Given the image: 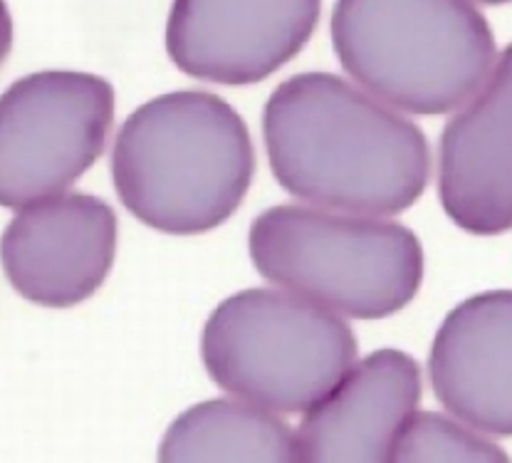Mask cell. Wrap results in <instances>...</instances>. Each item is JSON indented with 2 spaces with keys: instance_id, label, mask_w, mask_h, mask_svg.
Listing matches in <instances>:
<instances>
[{
  "instance_id": "8fae6325",
  "label": "cell",
  "mask_w": 512,
  "mask_h": 463,
  "mask_svg": "<svg viewBox=\"0 0 512 463\" xmlns=\"http://www.w3.org/2000/svg\"><path fill=\"white\" fill-rule=\"evenodd\" d=\"M428 372L436 399L456 419L512 436V290L478 293L448 312Z\"/></svg>"
},
{
  "instance_id": "5b68a950",
  "label": "cell",
  "mask_w": 512,
  "mask_h": 463,
  "mask_svg": "<svg viewBox=\"0 0 512 463\" xmlns=\"http://www.w3.org/2000/svg\"><path fill=\"white\" fill-rule=\"evenodd\" d=\"M208 377L270 412L310 409L357 357L337 312L290 290L250 288L223 300L201 335Z\"/></svg>"
},
{
  "instance_id": "9c48e42d",
  "label": "cell",
  "mask_w": 512,
  "mask_h": 463,
  "mask_svg": "<svg viewBox=\"0 0 512 463\" xmlns=\"http://www.w3.org/2000/svg\"><path fill=\"white\" fill-rule=\"evenodd\" d=\"M441 134L438 196L473 236L512 228V43Z\"/></svg>"
},
{
  "instance_id": "30bf717a",
  "label": "cell",
  "mask_w": 512,
  "mask_h": 463,
  "mask_svg": "<svg viewBox=\"0 0 512 463\" xmlns=\"http://www.w3.org/2000/svg\"><path fill=\"white\" fill-rule=\"evenodd\" d=\"M421 369L401 350H376L305 409L295 434L297 461L384 463L391 444L416 412Z\"/></svg>"
},
{
  "instance_id": "7a4b0ae2",
  "label": "cell",
  "mask_w": 512,
  "mask_h": 463,
  "mask_svg": "<svg viewBox=\"0 0 512 463\" xmlns=\"http://www.w3.org/2000/svg\"><path fill=\"white\" fill-rule=\"evenodd\" d=\"M255 171L243 117L211 92H169L119 129L112 179L122 204L171 236L213 231L238 211Z\"/></svg>"
},
{
  "instance_id": "3957f363",
  "label": "cell",
  "mask_w": 512,
  "mask_h": 463,
  "mask_svg": "<svg viewBox=\"0 0 512 463\" xmlns=\"http://www.w3.org/2000/svg\"><path fill=\"white\" fill-rule=\"evenodd\" d=\"M332 45L359 87L411 114H446L483 85L495 38L470 0H337Z\"/></svg>"
},
{
  "instance_id": "4fadbf2b",
  "label": "cell",
  "mask_w": 512,
  "mask_h": 463,
  "mask_svg": "<svg viewBox=\"0 0 512 463\" xmlns=\"http://www.w3.org/2000/svg\"><path fill=\"white\" fill-rule=\"evenodd\" d=\"M389 461L500 463L510 461V456L466 421H456L436 412H414L396 434Z\"/></svg>"
},
{
  "instance_id": "6da1fadb",
  "label": "cell",
  "mask_w": 512,
  "mask_h": 463,
  "mask_svg": "<svg viewBox=\"0 0 512 463\" xmlns=\"http://www.w3.org/2000/svg\"><path fill=\"white\" fill-rule=\"evenodd\" d=\"M270 169L287 194L334 211L394 216L431 174L423 132L386 102L329 72H302L263 112Z\"/></svg>"
},
{
  "instance_id": "ba28073f",
  "label": "cell",
  "mask_w": 512,
  "mask_h": 463,
  "mask_svg": "<svg viewBox=\"0 0 512 463\" xmlns=\"http://www.w3.org/2000/svg\"><path fill=\"white\" fill-rule=\"evenodd\" d=\"M117 253V216L90 194H57L18 208L0 238L10 285L45 308H72L107 280Z\"/></svg>"
},
{
  "instance_id": "52a82bcc",
  "label": "cell",
  "mask_w": 512,
  "mask_h": 463,
  "mask_svg": "<svg viewBox=\"0 0 512 463\" xmlns=\"http://www.w3.org/2000/svg\"><path fill=\"white\" fill-rule=\"evenodd\" d=\"M320 5L322 0H174L166 50L196 80L255 85L305 48Z\"/></svg>"
},
{
  "instance_id": "277c9868",
  "label": "cell",
  "mask_w": 512,
  "mask_h": 463,
  "mask_svg": "<svg viewBox=\"0 0 512 463\" xmlns=\"http://www.w3.org/2000/svg\"><path fill=\"white\" fill-rule=\"evenodd\" d=\"M248 246L270 283L354 320L404 310L423 280L416 233L367 213L273 206L253 221Z\"/></svg>"
},
{
  "instance_id": "9a60e30c",
  "label": "cell",
  "mask_w": 512,
  "mask_h": 463,
  "mask_svg": "<svg viewBox=\"0 0 512 463\" xmlns=\"http://www.w3.org/2000/svg\"><path fill=\"white\" fill-rule=\"evenodd\" d=\"M478 3H485V5H503V3H512V0H478Z\"/></svg>"
},
{
  "instance_id": "7c38bea8",
  "label": "cell",
  "mask_w": 512,
  "mask_h": 463,
  "mask_svg": "<svg viewBox=\"0 0 512 463\" xmlns=\"http://www.w3.org/2000/svg\"><path fill=\"white\" fill-rule=\"evenodd\" d=\"M159 461H297L295 434L270 409L211 399L184 412L166 431Z\"/></svg>"
},
{
  "instance_id": "8992f818",
  "label": "cell",
  "mask_w": 512,
  "mask_h": 463,
  "mask_svg": "<svg viewBox=\"0 0 512 463\" xmlns=\"http://www.w3.org/2000/svg\"><path fill=\"white\" fill-rule=\"evenodd\" d=\"M114 119V90L87 72H35L0 95V206L62 194L92 169Z\"/></svg>"
},
{
  "instance_id": "5bb4252c",
  "label": "cell",
  "mask_w": 512,
  "mask_h": 463,
  "mask_svg": "<svg viewBox=\"0 0 512 463\" xmlns=\"http://www.w3.org/2000/svg\"><path fill=\"white\" fill-rule=\"evenodd\" d=\"M10 48H13V18L5 0H0V65L10 55Z\"/></svg>"
}]
</instances>
